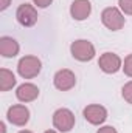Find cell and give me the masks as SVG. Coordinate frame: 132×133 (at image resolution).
<instances>
[{"label": "cell", "instance_id": "21", "mask_svg": "<svg viewBox=\"0 0 132 133\" xmlns=\"http://www.w3.org/2000/svg\"><path fill=\"white\" fill-rule=\"evenodd\" d=\"M44 133H59L58 130H45Z\"/></svg>", "mask_w": 132, "mask_h": 133}, {"label": "cell", "instance_id": "8", "mask_svg": "<svg viewBox=\"0 0 132 133\" xmlns=\"http://www.w3.org/2000/svg\"><path fill=\"white\" fill-rule=\"evenodd\" d=\"M53 85L59 91H68L76 85V74L68 68L58 70L53 76Z\"/></svg>", "mask_w": 132, "mask_h": 133}, {"label": "cell", "instance_id": "9", "mask_svg": "<svg viewBox=\"0 0 132 133\" xmlns=\"http://www.w3.org/2000/svg\"><path fill=\"white\" fill-rule=\"evenodd\" d=\"M82 116H84V119L89 124H92V125H101L107 119V108L103 107V105H99V104H89L82 110Z\"/></svg>", "mask_w": 132, "mask_h": 133}, {"label": "cell", "instance_id": "16", "mask_svg": "<svg viewBox=\"0 0 132 133\" xmlns=\"http://www.w3.org/2000/svg\"><path fill=\"white\" fill-rule=\"evenodd\" d=\"M123 71L128 77H132V53L128 54L123 61Z\"/></svg>", "mask_w": 132, "mask_h": 133}, {"label": "cell", "instance_id": "20", "mask_svg": "<svg viewBox=\"0 0 132 133\" xmlns=\"http://www.w3.org/2000/svg\"><path fill=\"white\" fill-rule=\"evenodd\" d=\"M0 133H6V125H5V122H0Z\"/></svg>", "mask_w": 132, "mask_h": 133}, {"label": "cell", "instance_id": "3", "mask_svg": "<svg viewBox=\"0 0 132 133\" xmlns=\"http://www.w3.org/2000/svg\"><path fill=\"white\" fill-rule=\"evenodd\" d=\"M42 70V62L37 56H23L20 57V61L17 62V73L20 77L23 79H33L36 77Z\"/></svg>", "mask_w": 132, "mask_h": 133}, {"label": "cell", "instance_id": "22", "mask_svg": "<svg viewBox=\"0 0 132 133\" xmlns=\"http://www.w3.org/2000/svg\"><path fill=\"white\" fill-rule=\"evenodd\" d=\"M19 133H33V132H31V130H20Z\"/></svg>", "mask_w": 132, "mask_h": 133}, {"label": "cell", "instance_id": "12", "mask_svg": "<svg viewBox=\"0 0 132 133\" xmlns=\"http://www.w3.org/2000/svg\"><path fill=\"white\" fill-rule=\"evenodd\" d=\"M20 51V45L16 39L9 36H2L0 37V54L3 57H16Z\"/></svg>", "mask_w": 132, "mask_h": 133}, {"label": "cell", "instance_id": "19", "mask_svg": "<svg viewBox=\"0 0 132 133\" xmlns=\"http://www.w3.org/2000/svg\"><path fill=\"white\" fill-rule=\"evenodd\" d=\"M11 5V0H0V11H5Z\"/></svg>", "mask_w": 132, "mask_h": 133}, {"label": "cell", "instance_id": "10", "mask_svg": "<svg viewBox=\"0 0 132 133\" xmlns=\"http://www.w3.org/2000/svg\"><path fill=\"white\" fill-rule=\"evenodd\" d=\"M92 14V3L90 0H73L70 5V16L82 22L86 19H89V16Z\"/></svg>", "mask_w": 132, "mask_h": 133}, {"label": "cell", "instance_id": "13", "mask_svg": "<svg viewBox=\"0 0 132 133\" xmlns=\"http://www.w3.org/2000/svg\"><path fill=\"white\" fill-rule=\"evenodd\" d=\"M17 84V79L14 76L13 71H9L8 68H2L0 70V91H8L11 88H14Z\"/></svg>", "mask_w": 132, "mask_h": 133}, {"label": "cell", "instance_id": "11", "mask_svg": "<svg viewBox=\"0 0 132 133\" xmlns=\"http://www.w3.org/2000/svg\"><path fill=\"white\" fill-rule=\"evenodd\" d=\"M16 98L20 101V102H23V104L33 102V101H36L39 98V87L31 84V82H23V84H20L17 87Z\"/></svg>", "mask_w": 132, "mask_h": 133}, {"label": "cell", "instance_id": "4", "mask_svg": "<svg viewBox=\"0 0 132 133\" xmlns=\"http://www.w3.org/2000/svg\"><path fill=\"white\" fill-rule=\"evenodd\" d=\"M75 124H76V119H75V115L70 108L62 107V108H58L53 113V127L59 133L71 132Z\"/></svg>", "mask_w": 132, "mask_h": 133}, {"label": "cell", "instance_id": "18", "mask_svg": "<svg viewBox=\"0 0 132 133\" xmlns=\"http://www.w3.org/2000/svg\"><path fill=\"white\" fill-rule=\"evenodd\" d=\"M97 133H118V132H117V129L112 127V125H104V127H99Z\"/></svg>", "mask_w": 132, "mask_h": 133}, {"label": "cell", "instance_id": "7", "mask_svg": "<svg viewBox=\"0 0 132 133\" xmlns=\"http://www.w3.org/2000/svg\"><path fill=\"white\" fill-rule=\"evenodd\" d=\"M37 9L34 5H30V3H22L19 5L17 11H16V20L25 26V28H31L36 25L37 22Z\"/></svg>", "mask_w": 132, "mask_h": 133}, {"label": "cell", "instance_id": "14", "mask_svg": "<svg viewBox=\"0 0 132 133\" xmlns=\"http://www.w3.org/2000/svg\"><path fill=\"white\" fill-rule=\"evenodd\" d=\"M121 96L128 104H132V81L126 82L121 88Z\"/></svg>", "mask_w": 132, "mask_h": 133}, {"label": "cell", "instance_id": "15", "mask_svg": "<svg viewBox=\"0 0 132 133\" xmlns=\"http://www.w3.org/2000/svg\"><path fill=\"white\" fill-rule=\"evenodd\" d=\"M118 8L123 14L132 16V0H118Z\"/></svg>", "mask_w": 132, "mask_h": 133}, {"label": "cell", "instance_id": "2", "mask_svg": "<svg viewBox=\"0 0 132 133\" xmlns=\"http://www.w3.org/2000/svg\"><path fill=\"white\" fill-rule=\"evenodd\" d=\"M70 53L73 56V59L79 61V62H90L95 54H97V50H95V45L90 42V40H86V39H78L75 42H71L70 45Z\"/></svg>", "mask_w": 132, "mask_h": 133}, {"label": "cell", "instance_id": "17", "mask_svg": "<svg viewBox=\"0 0 132 133\" xmlns=\"http://www.w3.org/2000/svg\"><path fill=\"white\" fill-rule=\"evenodd\" d=\"M33 3L37 8H48L53 3V0H33Z\"/></svg>", "mask_w": 132, "mask_h": 133}, {"label": "cell", "instance_id": "1", "mask_svg": "<svg viewBox=\"0 0 132 133\" xmlns=\"http://www.w3.org/2000/svg\"><path fill=\"white\" fill-rule=\"evenodd\" d=\"M101 22H103V25L107 30H110V31H120L124 26V23H126V17H124V14L121 12L120 8H117V6H107L101 12Z\"/></svg>", "mask_w": 132, "mask_h": 133}, {"label": "cell", "instance_id": "5", "mask_svg": "<svg viewBox=\"0 0 132 133\" xmlns=\"http://www.w3.org/2000/svg\"><path fill=\"white\" fill-rule=\"evenodd\" d=\"M98 66L99 70L106 74H115L123 68V59L117 54V53H103L98 59Z\"/></svg>", "mask_w": 132, "mask_h": 133}, {"label": "cell", "instance_id": "6", "mask_svg": "<svg viewBox=\"0 0 132 133\" xmlns=\"http://www.w3.org/2000/svg\"><path fill=\"white\" fill-rule=\"evenodd\" d=\"M6 119L17 127H25L30 121V110L23 104H16L11 105L6 111Z\"/></svg>", "mask_w": 132, "mask_h": 133}]
</instances>
